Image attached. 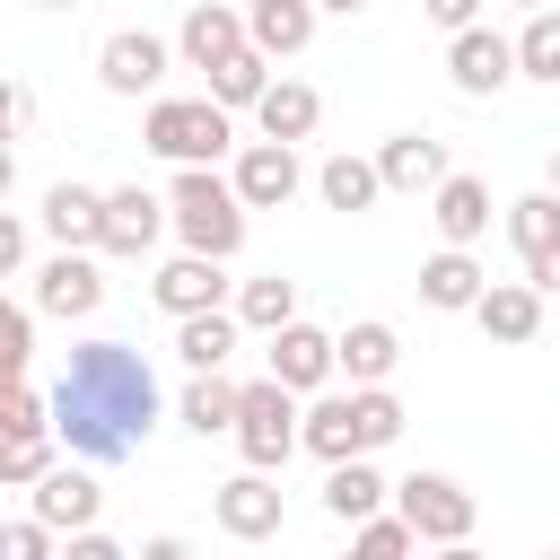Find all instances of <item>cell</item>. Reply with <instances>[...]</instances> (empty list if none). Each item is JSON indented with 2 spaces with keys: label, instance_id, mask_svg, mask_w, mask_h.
<instances>
[{
  "label": "cell",
  "instance_id": "obj_1",
  "mask_svg": "<svg viewBox=\"0 0 560 560\" xmlns=\"http://www.w3.org/2000/svg\"><path fill=\"white\" fill-rule=\"evenodd\" d=\"M158 429V376L131 341H88L70 350L61 385H52V438L88 464H122L140 455Z\"/></svg>",
  "mask_w": 560,
  "mask_h": 560
},
{
  "label": "cell",
  "instance_id": "obj_2",
  "mask_svg": "<svg viewBox=\"0 0 560 560\" xmlns=\"http://www.w3.org/2000/svg\"><path fill=\"white\" fill-rule=\"evenodd\" d=\"M166 219H175V236L192 245V254H236L245 245V192H236V175H219V166H175V192H166Z\"/></svg>",
  "mask_w": 560,
  "mask_h": 560
},
{
  "label": "cell",
  "instance_id": "obj_3",
  "mask_svg": "<svg viewBox=\"0 0 560 560\" xmlns=\"http://www.w3.org/2000/svg\"><path fill=\"white\" fill-rule=\"evenodd\" d=\"M140 140H149L158 158H175V166H219L228 140H236V114H228L219 96H158L149 122H140Z\"/></svg>",
  "mask_w": 560,
  "mask_h": 560
},
{
  "label": "cell",
  "instance_id": "obj_4",
  "mask_svg": "<svg viewBox=\"0 0 560 560\" xmlns=\"http://www.w3.org/2000/svg\"><path fill=\"white\" fill-rule=\"evenodd\" d=\"M298 420H306V411H298V394H289L280 376H262V385H236V429H228V438H236V455H245V464L280 472V464L298 455Z\"/></svg>",
  "mask_w": 560,
  "mask_h": 560
},
{
  "label": "cell",
  "instance_id": "obj_5",
  "mask_svg": "<svg viewBox=\"0 0 560 560\" xmlns=\"http://www.w3.org/2000/svg\"><path fill=\"white\" fill-rule=\"evenodd\" d=\"M394 508L411 516V534H420V542L464 551V534H472V490H464V481H446V472H411V481H394Z\"/></svg>",
  "mask_w": 560,
  "mask_h": 560
},
{
  "label": "cell",
  "instance_id": "obj_6",
  "mask_svg": "<svg viewBox=\"0 0 560 560\" xmlns=\"http://www.w3.org/2000/svg\"><path fill=\"white\" fill-rule=\"evenodd\" d=\"M166 228H175V219H166V201H158V192H140V184H114V192H105L96 254H122V262H140V254H149Z\"/></svg>",
  "mask_w": 560,
  "mask_h": 560
},
{
  "label": "cell",
  "instance_id": "obj_7",
  "mask_svg": "<svg viewBox=\"0 0 560 560\" xmlns=\"http://www.w3.org/2000/svg\"><path fill=\"white\" fill-rule=\"evenodd\" d=\"M446 79H455L464 96H499V88L516 79V44L472 18V26H455V44H446Z\"/></svg>",
  "mask_w": 560,
  "mask_h": 560
},
{
  "label": "cell",
  "instance_id": "obj_8",
  "mask_svg": "<svg viewBox=\"0 0 560 560\" xmlns=\"http://www.w3.org/2000/svg\"><path fill=\"white\" fill-rule=\"evenodd\" d=\"M105 306V271L88 245H61L44 271H35V315H96Z\"/></svg>",
  "mask_w": 560,
  "mask_h": 560
},
{
  "label": "cell",
  "instance_id": "obj_9",
  "mask_svg": "<svg viewBox=\"0 0 560 560\" xmlns=\"http://www.w3.org/2000/svg\"><path fill=\"white\" fill-rule=\"evenodd\" d=\"M219 534H236V542H271L280 534V481L262 472V464H245L236 481H219Z\"/></svg>",
  "mask_w": 560,
  "mask_h": 560
},
{
  "label": "cell",
  "instance_id": "obj_10",
  "mask_svg": "<svg viewBox=\"0 0 560 560\" xmlns=\"http://www.w3.org/2000/svg\"><path fill=\"white\" fill-rule=\"evenodd\" d=\"M96 79H105L114 96H149V88L166 79V35H149V26L105 35V44H96Z\"/></svg>",
  "mask_w": 560,
  "mask_h": 560
},
{
  "label": "cell",
  "instance_id": "obj_11",
  "mask_svg": "<svg viewBox=\"0 0 560 560\" xmlns=\"http://www.w3.org/2000/svg\"><path fill=\"white\" fill-rule=\"evenodd\" d=\"M298 184H306L298 140H245V149H236V192H245V210H280Z\"/></svg>",
  "mask_w": 560,
  "mask_h": 560
},
{
  "label": "cell",
  "instance_id": "obj_12",
  "mask_svg": "<svg viewBox=\"0 0 560 560\" xmlns=\"http://www.w3.org/2000/svg\"><path fill=\"white\" fill-rule=\"evenodd\" d=\"M149 289H158V306H166V315H201V306H228V262L184 245V254H175Z\"/></svg>",
  "mask_w": 560,
  "mask_h": 560
},
{
  "label": "cell",
  "instance_id": "obj_13",
  "mask_svg": "<svg viewBox=\"0 0 560 560\" xmlns=\"http://www.w3.org/2000/svg\"><path fill=\"white\" fill-rule=\"evenodd\" d=\"M96 508H105V490H96L88 455H79V464H52V472L35 481V516H44L52 534H79V525H96Z\"/></svg>",
  "mask_w": 560,
  "mask_h": 560
},
{
  "label": "cell",
  "instance_id": "obj_14",
  "mask_svg": "<svg viewBox=\"0 0 560 560\" xmlns=\"http://www.w3.org/2000/svg\"><path fill=\"white\" fill-rule=\"evenodd\" d=\"M472 324H481L490 341H534V332H542V289H534V280H481Z\"/></svg>",
  "mask_w": 560,
  "mask_h": 560
},
{
  "label": "cell",
  "instance_id": "obj_15",
  "mask_svg": "<svg viewBox=\"0 0 560 560\" xmlns=\"http://www.w3.org/2000/svg\"><path fill=\"white\" fill-rule=\"evenodd\" d=\"M236 44H254V35H245V9H228V0H192V9H184V35H175V52H184L192 70L228 61Z\"/></svg>",
  "mask_w": 560,
  "mask_h": 560
},
{
  "label": "cell",
  "instance_id": "obj_16",
  "mask_svg": "<svg viewBox=\"0 0 560 560\" xmlns=\"http://www.w3.org/2000/svg\"><path fill=\"white\" fill-rule=\"evenodd\" d=\"M429 219H438V236L446 245H481L490 236V184L481 175H438V201H429Z\"/></svg>",
  "mask_w": 560,
  "mask_h": 560
},
{
  "label": "cell",
  "instance_id": "obj_17",
  "mask_svg": "<svg viewBox=\"0 0 560 560\" xmlns=\"http://www.w3.org/2000/svg\"><path fill=\"white\" fill-rule=\"evenodd\" d=\"M271 376H280L289 394H315V385L332 376V332H315V324L289 315V324L271 332Z\"/></svg>",
  "mask_w": 560,
  "mask_h": 560
},
{
  "label": "cell",
  "instance_id": "obj_18",
  "mask_svg": "<svg viewBox=\"0 0 560 560\" xmlns=\"http://www.w3.org/2000/svg\"><path fill=\"white\" fill-rule=\"evenodd\" d=\"M376 175H385V192H438V175H446V140H429V131H394V140L376 149Z\"/></svg>",
  "mask_w": 560,
  "mask_h": 560
},
{
  "label": "cell",
  "instance_id": "obj_19",
  "mask_svg": "<svg viewBox=\"0 0 560 560\" xmlns=\"http://www.w3.org/2000/svg\"><path fill=\"white\" fill-rule=\"evenodd\" d=\"M481 280H490V271L472 262V245H446V254L420 262V306H438V315H472Z\"/></svg>",
  "mask_w": 560,
  "mask_h": 560
},
{
  "label": "cell",
  "instance_id": "obj_20",
  "mask_svg": "<svg viewBox=\"0 0 560 560\" xmlns=\"http://www.w3.org/2000/svg\"><path fill=\"white\" fill-rule=\"evenodd\" d=\"M394 359H402V341H394V324H350V332H332V376H350V385H385L394 376Z\"/></svg>",
  "mask_w": 560,
  "mask_h": 560
},
{
  "label": "cell",
  "instance_id": "obj_21",
  "mask_svg": "<svg viewBox=\"0 0 560 560\" xmlns=\"http://www.w3.org/2000/svg\"><path fill=\"white\" fill-rule=\"evenodd\" d=\"M245 35H254L271 61L306 52V44H315V0H245Z\"/></svg>",
  "mask_w": 560,
  "mask_h": 560
},
{
  "label": "cell",
  "instance_id": "obj_22",
  "mask_svg": "<svg viewBox=\"0 0 560 560\" xmlns=\"http://www.w3.org/2000/svg\"><path fill=\"white\" fill-rule=\"evenodd\" d=\"M254 122H262V140H306V131L324 122V96H315L306 79H271V88L254 96Z\"/></svg>",
  "mask_w": 560,
  "mask_h": 560
},
{
  "label": "cell",
  "instance_id": "obj_23",
  "mask_svg": "<svg viewBox=\"0 0 560 560\" xmlns=\"http://www.w3.org/2000/svg\"><path fill=\"white\" fill-rule=\"evenodd\" d=\"M96 228H105V192L96 184H52L44 192V236L52 245H96Z\"/></svg>",
  "mask_w": 560,
  "mask_h": 560
},
{
  "label": "cell",
  "instance_id": "obj_24",
  "mask_svg": "<svg viewBox=\"0 0 560 560\" xmlns=\"http://www.w3.org/2000/svg\"><path fill=\"white\" fill-rule=\"evenodd\" d=\"M298 446L306 455H324V464H341V455H368V438H359V411H350V394H324L306 420H298Z\"/></svg>",
  "mask_w": 560,
  "mask_h": 560
},
{
  "label": "cell",
  "instance_id": "obj_25",
  "mask_svg": "<svg viewBox=\"0 0 560 560\" xmlns=\"http://www.w3.org/2000/svg\"><path fill=\"white\" fill-rule=\"evenodd\" d=\"M385 499H394V481H385V472H376L368 455H341V464H332V481H324V508H332L341 525H359V516H376Z\"/></svg>",
  "mask_w": 560,
  "mask_h": 560
},
{
  "label": "cell",
  "instance_id": "obj_26",
  "mask_svg": "<svg viewBox=\"0 0 560 560\" xmlns=\"http://www.w3.org/2000/svg\"><path fill=\"white\" fill-rule=\"evenodd\" d=\"M236 315L228 306H201V315H175V359L184 368H228V350H236Z\"/></svg>",
  "mask_w": 560,
  "mask_h": 560
},
{
  "label": "cell",
  "instance_id": "obj_27",
  "mask_svg": "<svg viewBox=\"0 0 560 560\" xmlns=\"http://www.w3.org/2000/svg\"><path fill=\"white\" fill-rule=\"evenodd\" d=\"M262 88H271V52H262V44H236L228 61H210V96H219L228 114H254Z\"/></svg>",
  "mask_w": 560,
  "mask_h": 560
},
{
  "label": "cell",
  "instance_id": "obj_28",
  "mask_svg": "<svg viewBox=\"0 0 560 560\" xmlns=\"http://www.w3.org/2000/svg\"><path fill=\"white\" fill-rule=\"evenodd\" d=\"M175 420H184L192 438H219V429H236V385H228L219 368H192V385H184Z\"/></svg>",
  "mask_w": 560,
  "mask_h": 560
},
{
  "label": "cell",
  "instance_id": "obj_29",
  "mask_svg": "<svg viewBox=\"0 0 560 560\" xmlns=\"http://www.w3.org/2000/svg\"><path fill=\"white\" fill-rule=\"evenodd\" d=\"M315 192H324V210H368L376 192H385V175H376V158H324L315 166Z\"/></svg>",
  "mask_w": 560,
  "mask_h": 560
},
{
  "label": "cell",
  "instance_id": "obj_30",
  "mask_svg": "<svg viewBox=\"0 0 560 560\" xmlns=\"http://www.w3.org/2000/svg\"><path fill=\"white\" fill-rule=\"evenodd\" d=\"M508 236H516V254H525V271L560 245V192L542 184V192H525V201H508Z\"/></svg>",
  "mask_w": 560,
  "mask_h": 560
},
{
  "label": "cell",
  "instance_id": "obj_31",
  "mask_svg": "<svg viewBox=\"0 0 560 560\" xmlns=\"http://www.w3.org/2000/svg\"><path fill=\"white\" fill-rule=\"evenodd\" d=\"M516 79L560 88V9H525V35H516Z\"/></svg>",
  "mask_w": 560,
  "mask_h": 560
},
{
  "label": "cell",
  "instance_id": "obj_32",
  "mask_svg": "<svg viewBox=\"0 0 560 560\" xmlns=\"http://www.w3.org/2000/svg\"><path fill=\"white\" fill-rule=\"evenodd\" d=\"M289 315H298V280H280V271H262V280H245V289H236V324L280 332Z\"/></svg>",
  "mask_w": 560,
  "mask_h": 560
},
{
  "label": "cell",
  "instance_id": "obj_33",
  "mask_svg": "<svg viewBox=\"0 0 560 560\" xmlns=\"http://www.w3.org/2000/svg\"><path fill=\"white\" fill-rule=\"evenodd\" d=\"M61 455H52V429H26V438H0V481L9 490H35L44 472H52Z\"/></svg>",
  "mask_w": 560,
  "mask_h": 560
},
{
  "label": "cell",
  "instance_id": "obj_34",
  "mask_svg": "<svg viewBox=\"0 0 560 560\" xmlns=\"http://www.w3.org/2000/svg\"><path fill=\"white\" fill-rule=\"evenodd\" d=\"M350 411H359V438H368V455L402 438V402H394L385 385H350Z\"/></svg>",
  "mask_w": 560,
  "mask_h": 560
},
{
  "label": "cell",
  "instance_id": "obj_35",
  "mask_svg": "<svg viewBox=\"0 0 560 560\" xmlns=\"http://www.w3.org/2000/svg\"><path fill=\"white\" fill-rule=\"evenodd\" d=\"M26 359H35V306L0 298V385H18V376H26Z\"/></svg>",
  "mask_w": 560,
  "mask_h": 560
},
{
  "label": "cell",
  "instance_id": "obj_36",
  "mask_svg": "<svg viewBox=\"0 0 560 560\" xmlns=\"http://www.w3.org/2000/svg\"><path fill=\"white\" fill-rule=\"evenodd\" d=\"M350 551H368V560H394V551H420V534H411V516L394 508V516H359V525H350Z\"/></svg>",
  "mask_w": 560,
  "mask_h": 560
},
{
  "label": "cell",
  "instance_id": "obj_37",
  "mask_svg": "<svg viewBox=\"0 0 560 560\" xmlns=\"http://www.w3.org/2000/svg\"><path fill=\"white\" fill-rule=\"evenodd\" d=\"M26 429H52V402L18 376V385H0V438H26Z\"/></svg>",
  "mask_w": 560,
  "mask_h": 560
},
{
  "label": "cell",
  "instance_id": "obj_38",
  "mask_svg": "<svg viewBox=\"0 0 560 560\" xmlns=\"http://www.w3.org/2000/svg\"><path fill=\"white\" fill-rule=\"evenodd\" d=\"M52 542H61V534H52L44 516H35V525H0V560H44Z\"/></svg>",
  "mask_w": 560,
  "mask_h": 560
},
{
  "label": "cell",
  "instance_id": "obj_39",
  "mask_svg": "<svg viewBox=\"0 0 560 560\" xmlns=\"http://www.w3.org/2000/svg\"><path fill=\"white\" fill-rule=\"evenodd\" d=\"M26 114H35V96H26L18 79H0V140H18V131H26Z\"/></svg>",
  "mask_w": 560,
  "mask_h": 560
},
{
  "label": "cell",
  "instance_id": "obj_40",
  "mask_svg": "<svg viewBox=\"0 0 560 560\" xmlns=\"http://www.w3.org/2000/svg\"><path fill=\"white\" fill-rule=\"evenodd\" d=\"M420 9H429V26H446V35H455V26H472V18H481V0H420Z\"/></svg>",
  "mask_w": 560,
  "mask_h": 560
},
{
  "label": "cell",
  "instance_id": "obj_41",
  "mask_svg": "<svg viewBox=\"0 0 560 560\" xmlns=\"http://www.w3.org/2000/svg\"><path fill=\"white\" fill-rule=\"evenodd\" d=\"M18 262H26V228H18V219H9V210H0V280H9V271H18Z\"/></svg>",
  "mask_w": 560,
  "mask_h": 560
},
{
  "label": "cell",
  "instance_id": "obj_42",
  "mask_svg": "<svg viewBox=\"0 0 560 560\" xmlns=\"http://www.w3.org/2000/svg\"><path fill=\"white\" fill-rule=\"evenodd\" d=\"M70 551H79V560H114V542H105L96 525H79V534H70Z\"/></svg>",
  "mask_w": 560,
  "mask_h": 560
},
{
  "label": "cell",
  "instance_id": "obj_43",
  "mask_svg": "<svg viewBox=\"0 0 560 560\" xmlns=\"http://www.w3.org/2000/svg\"><path fill=\"white\" fill-rule=\"evenodd\" d=\"M534 289H560V245H551V254L534 262Z\"/></svg>",
  "mask_w": 560,
  "mask_h": 560
},
{
  "label": "cell",
  "instance_id": "obj_44",
  "mask_svg": "<svg viewBox=\"0 0 560 560\" xmlns=\"http://www.w3.org/2000/svg\"><path fill=\"white\" fill-rule=\"evenodd\" d=\"M9 184H18V158H9V140H0V201H9Z\"/></svg>",
  "mask_w": 560,
  "mask_h": 560
},
{
  "label": "cell",
  "instance_id": "obj_45",
  "mask_svg": "<svg viewBox=\"0 0 560 560\" xmlns=\"http://www.w3.org/2000/svg\"><path fill=\"white\" fill-rule=\"evenodd\" d=\"M315 9H332V18H359V9H368V0H315Z\"/></svg>",
  "mask_w": 560,
  "mask_h": 560
},
{
  "label": "cell",
  "instance_id": "obj_46",
  "mask_svg": "<svg viewBox=\"0 0 560 560\" xmlns=\"http://www.w3.org/2000/svg\"><path fill=\"white\" fill-rule=\"evenodd\" d=\"M551 192H560V149H551Z\"/></svg>",
  "mask_w": 560,
  "mask_h": 560
},
{
  "label": "cell",
  "instance_id": "obj_47",
  "mask_svg": "<svg viewBox=\"0 0 560 560\" xmlns=\"http://www.w3.org/2000/svg\"><path fill=\"white\" fill-rule=\"evenodd\" d=\"M35 9H79V0H35Z\"/></svg>",
  "mask_w": 560,
  "mask_h": 560
},
{
  "label": "cell",
  "instance_id": "obj_48",
  "mask_svg": "<svg viewBox=\"0 0 560 560\" xmlns=\"http://www.w3.org/2000/svg\"><path fill=\"white\" fill-rule=\"evenodd\" d=\"M516 9H551V0H516Z\"/></svg>",
  "mask_w": 560,
  "mask_h": 560
}]
</instances>
